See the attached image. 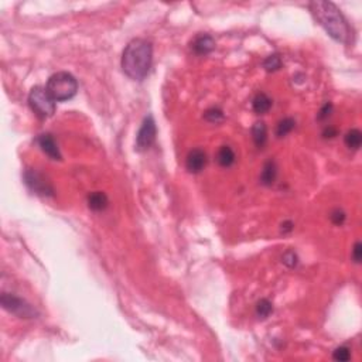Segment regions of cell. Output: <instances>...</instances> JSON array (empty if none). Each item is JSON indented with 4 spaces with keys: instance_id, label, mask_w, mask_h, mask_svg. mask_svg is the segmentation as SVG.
<instances>
[{
    "instance_id": "1",
    "label": "cell",
    "mask_w": 362,
    "mask_h": 362,
    "mask_svg": "<svg viewBox=\"0 0 362 362\" xmlns=\"http://www.w3.org/2000/svg\"><path fill=\"white\" fill-rule=\"evenodd\" d=\"M153 59V48L149 41L135 39L126 45L122 55L123 72L135 81H142L147 75Z\"/></svg>"
},
{
    "instance_id": "2",
    "label": "cell",
    "mask_w": 362,
    "mask_h": 362,
    "mask_svg": "<svg viewBox=\"0 0 362 362\" xmlns=\"http://www.w3.org/2000/svg\"><path fill=\"white\" fill-rule=\"evenodd\" d=\"M310 9L314 17L337 41L345 43L349 37V27L341 12L330 2H311Z\"/></svg>"
},
{
    "instance_id": "3",
    "label": "cell",
    "mask_w": 362,
    "mask_h": 362,
    "mask_svg": "<svg viewBox=\"0 0 362 362\" xmlns=\"http://www.w3.org/2000/svg\"><path fill=\"white\" fill-rule=\"evenodd\" d=\"M45 89L55 102H64L75 97L78 90V82L70 72H57L50 77Z\"/></svg>"
},
{
    "instance_id": "4",
    "label": "cell",
    "mask_w": 362,
    "mask_h": 362,
    "mask_svg": "<svg viewBox=\"0 0 362 362\" xmlns=\"http://www.w3.org/2000/svg\"><path fill=\"white\" fill-rule=\"evenodd\" d=\"M28 105L40 119L51 117L55 112V101L47 92V89L41 88V86L33 88L30 95H28Z\"/></svg>"
},
{
    "instance_id": "5",
    "label": "cell",
    "mask_w": 362,
    "mask_h": 362,
    "mask_svg": "<svg viewBox=\"0 0 362 362\" xmlns=\"http://www.w3.org/2000/svg\"><path fill=\"white\" fill-rule=\"evenodd\" d=\"M0 301H2V306H3L5 310L12 313L14 316L20 317V318H33V317L37 316V311L32 304H28L23 298L17 297L14 294L3 293Z\"/></svg>"
},
{
    "instance_id": "6",
    "label": "cell",
    "mask_w": 362,
    "mask_h": 362,
    "mask_svg": "<svg viewBox=\"0 0 362 362\" xmlns=\"http://www.w3.org/2000/svg\"><path fill=\"white\" fill-rule=\"evenodd\" d=\"M156 139V122L152 116L144 117L142 128L136 137V149L139 152L147 150Z\"/></svg>"
},
{
    "instance_id": "7",
    "label": "cell",
    "mask_w": 362,
    "mask_h": 362,
    "mask_svg": "<svg viewBox=\"0 0 362 362\" xmlns=\"http://www.w3.org/2000/svg\"><path fill=\"white\" fill-rule=\"evenodd\" d=\"M24 180H26L27 186L32 188L36 194L52 195L54 193L51 184L45 180L44 175L39 173L37 170H27L26 174H24Z\"/></svg>"
},
{
    "instance_id": "8",
    "label": "cell",
    "mask_w": 362,
    "mask_h": 362,
    "mask_svg": "<svg viewBox=\"0 0 362 362\" xmlns=\"http://www.w3.org/2000/svg\"><path fill=\"white\" fill-rule=\"evenodd\" d=\"M186 166L190 173H200L204 170V167L207 166V155L205 152L201 149L191 150L187 156L186 160Z\"/></svg>"
},
{
    "instance_id": "9",
    "label": "cell",
    "mask_w": 362,
    "mask_h": 362,
    "mask_svg": "<svg viewBox=\"0 0 362 362\" xmlns=\"http://www.w3.org/2000/svg\"><path fill=\"white\" fill-rule=\"evenodd\" d=\"M37 143H39L40 149L43 150L50 159H52V160H59L61 159L58 146H57V143H55L51 135H48V133L40 135L39 139H37Z\"/></svg>"
},
{
    "instance_id": "10",
    "label": "cell",
    "mask_w": 362,
    "mask_h": 362,
    "mask_svg": "<svg viewBox=\"0 0 362 362\" xmlns=\"http://www.w3.org/2000/svg\"><path fill=\"white\" fill-rule=\"evenodd\" d=\"M193 50H194L195 54L198 55H205V54H209L215 48V41L211 36L208 34H202V36H198L197 39L193 41Z\"/></svg>"
},
{
    "instance_id": "11",
    "label": "cell",
    "mask_w": 362,
    "mask_h": 362,
    "mask_svg": "<svg viewBox=\"0 0 362 362\" xmlns=\"http://www.w3.org/2000/svg\"><path fill=\"white\" fill-rule=\"evenodd\" d=\"M108 204H109L108 197L102 191H95L88 195V207L92 211H104L108 207Z\"/></svg>"
},
{
    "instance_id": "12",
    "label": "cell",
    "mask_w": 362,
    "mask_h": 362,
    "mask_svg": "<svg viewBox=\"0 0 362 362\" xmlns=\"http://www.w3.org/2000/svg\"><path fill=\"white\" fill-rule=\"evenodd\" d=\"M276 175H278V168H276V163L269 162L265 163L263 166V170L260 173V183L265 184V186H272L275 180H276Z\"/></svg>"
},
{
    "instance_id": "13",
    "label": "cell",
    "mask_w": 362,
    "mask_h": 362,
    "mask_svg": "<svg viewBox=\"0 0 362 362\" xmlns=\"http://www.w3.org/2000/svg\"><path fill=\"white\" fill-rule=\"evenodd\" d=\"M272 99L266 94H263V92H260V94H258L256 97L253 98V102H252V106H253V110L258 113V115H263V113H266V112H269V109L272 108Z\"/></svg>"
},
{
    "instance_id": "14",
    "label": "cell",
    "mask_w": 362,
    "mask_h": 362,
    "mask_svg": "<svg viewBox=\"0 0 362 362\" xmlns=\"http://www.w3.org/2000/svg\"><path fill=\"white\" fill-rule=\"evenodd\" d=\"M252 137L258 147H263L267 140V128L263 122H256L252 128Z\"/></svg>"
},
{
    "instance_id": "15",
    "label": "cell",
    "mask_w": 362,
    "mask_h": 362,
    "mask_svg": "<svg viewBox=\"0 0 362 362\" xmlns=\"http://www.w3.org/2000/svg\"><path fill=\"white\" fill-rule=\"evenodd\" d=\"M235 153L229 146H222L217 153V162L222 167H231L235 163Z\"/></svg>"
},
{
    "instance_id": "16",
    "label": "cell",
    "mask_w": 362,
    "mask_h": 362,
    "mask_svg": "<svg viewBox=\"0 0 362 362\" xmlns=\"http://www.w3.org/2000/svg\"><path fill=\"white\" fill-rule=\"evenodd\" d=\"M345 144L348 146L349 149H354V150H358L359 147H361V143H362V133L359 132L358 129H351L345 135Z\"/></svg>"
},
{
    "instance_id": "17",
    "label": "cell",
    "mask_w": 362,
    "mask_h": 362,
    "mask_svg": "<svg viewBox=\"0 0 362 362\" xmlns=\"http://www.w3.org/2000/svg\"><path fill=\"white\" fill-rule=\"evenodd\" d=\"M294 126H296L294 119H291V117H285V119H282V120L278 123L276 135H278L279 137H283V136L289 135L291 130L294 129Z\"/></svg>"
},
{
    "instance_id": "18",
    "label": "cell",
    "mask_w": 362,
    "mask_h": 362,
    "mask_svg": "<svg viewBox=\"0 0 362 362\" xmlns=\"http://www.w3.org/2000/svg\"><path fill=\"white\" fill-rule=\"evenodd\" d=\"M272 311H273V306L266 298H262L256 304V314H258L259 318H267L272 314Z\"/></svg>"
},
{
    "instance_id": "19",
    "label": "cell",
    "mask_w": 362,
    "mask_h": 362,
    "mask_svg": "<svg viewBox=\"0 0 362 362\" xmlns=\"http://www.w3.org/2000/svg\"><path fill=\"white\" fill-rule=\"evenodd\" d=\"M263 67H265L266 71H278L279 68L282 67V58L279 54H272L267 58L263 61Z\"/></svg>"
},
{
    "instance_id": "20",
    "label": "cell",
    "mask_w": 362,
    "mask_h": 362,
    "mask_svg": "<svg viewBox=\"0 0 362 362\" xmlns=\"http://www.w3.org/2000/svg\"><path fill=\"white\" fill-rule=\"evenodd\" d=\"M205 120L211 123H220L224 120V112L220 108H209L208 110H205L204 113Z\"/></svg>"
},
{
    "instance_id": "21",
    "label": "cell",
    "mask_w": 362,
    "mask_h": 362,
    "mask_svg": "<svg viewBox=\"0 0 362 362\" xmlns=\"http://www.w3.org/2000/svg\"><path fill=\"white\" fill-rule=\"evenodd\" d=\"M333 358H334L336 361H340V362L349 361V359H351V352H349V348L348 347H338V348L334 351Z\"/></svg>"
},
{
    "instance_id": "22",
    "label": "cell",
    "mask_w": 362,
    "mask_h": 362,
    "mask_svg": "<svg viewBox=\"0 0 362 362\" xmlns=\"http://www.w3.org/2000/svg\"><path fill=\"white\" fill-rule=\"evenodd\" d=\"M282 260H283V263L289 266V267H294V266L297 265V255L293 252V251H287V252L283 255Z\"/></svg>"
},
{
    "instance_id": "23",
    "label": "cell",
    "mask_w": 362,
    "mask_h": 362,
    "mask_svg": "<svg viewBox=\"0 0 362 362\" xmlns=\"http://www.w3.org/2000/svg\"><path fill=\"white\" fill-rule=\"evenodd\" d=\"M331 221L336 225H343L344 221H345V213H344L343 209H334L331 213Z\"/></svg>"
},
{
    "instance_id": "24",
    "label": "cell",
    "mask_w": 362,
    "mask_h": 362,
    "mask_svg": "<svg viewBox=\"0 0 362 362\" xmlns=\"http://www.w3.org/2000/svg\"><path fill=\"white\" fill-rule=\"evenodd\" d=\"M362 258V245L361 242H356L354 245V249H352V259L355 263H359Z\"/></svg>"
},
{
    "instance_id": "25",
    "label": "cell",
    "mask_w": 362,
    "mask_h": 362,
    "mask_svg": "<svg viewBox=\"0 0 362 362\" xmlns=\"http://www.w3.org/2000/svg\"><path fill=\"white\" fill-rule=\"evenodd\" d=\"M331 110H333V105L331 104H325L321 108V110L318 112V120H323V119H325V117H328L330 116V113H331Z\"/></svg>"
},
{
    "instance_id": "26",
    "label": "cell",
    "mask_w": 362,
    "mask_h": 362,
    "mask_svg": "<svg viewBox=\"0 0 362 362\" xmlns=\"http://www.w3.org/2000/svg\"><path fill=\"white\" fill-rule=\"evenodd\" d=\"M323 136L324 137H334V136H337V129L328 126V128H325V130L323 132Z\"/></svg>"
}]
</instances>
